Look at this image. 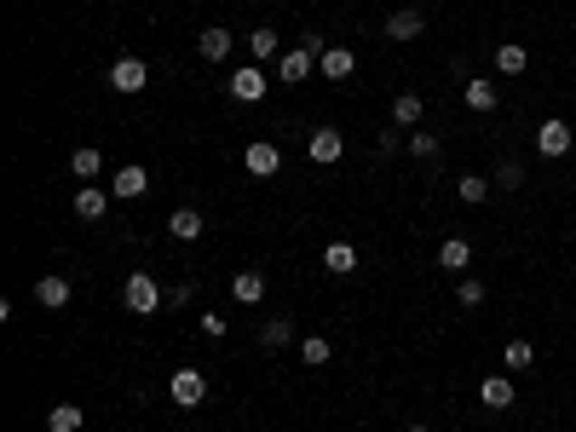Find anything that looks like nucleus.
Masks as SVG:
<instances>
[{"instance_id":"obj_1","label":"nucleus","mask_w":576,"mask_h":432,"mask_svg":"<svg viewBox=\"0 0 576 432\" xmlns=\"http://www.w3.org/2000/svg\"><path fill=\"white\" fill-rule=\"evenodd\" d=\"M323 52H329V41H323V35H306L294 52H283V64H277V81H306L311 64H317Z\"/></svg>"},{"instance_id":"obj_2","label":"nucleus","mask_w":576,"mask_h":432,"mask_svg":"<svg viewBox=\"0 0 576 432\" xmlns=\"http://www.w3.org/2000/svg\"><path fill=\"white\" fill-rule=\"evenodd\" d=\"M121 300H127V312H133V317H156V312H162V288H156V277H150V271H133V277H127V288H121Z\"/></svg>"},{"instance_id":"obj_3","label":"nucleus","mask_w":576,"mask_h":432,"mask_svg":"<svg viewBox=\"0 0 576 432\" xmlns=\"http://www.w3.org/2000/svg\"><path fill=\"white\" fill-rule=\"evenodd\" d=\"M110 87L121 92V99H133V92H145L150 87V64H145V58H116V64H110Z\"/></svg>"},{"instance_id":"obj_4","label":"nucleus","mask_w":576,"mask_h":432,"mask_svg":"<svg viewBox=\"0 0 576 432\" xmlns=\"http://www.w3.org/2000/svg\"><path fill=\"white\" fill-rule=\"evenodd\" d=\"M167 392H174V409H202V398H208V380H202V369H174Z\"/></svg>"},{"instance_id":"obj_5","label":"nucleus","mask_w":576,"mask_h":432,"mask_svg":"<svg viewBox=\"0 0 576 432\" xmlns=\"http://www.w3.org/2000/svg\"><path fill=\"white\" fill-rule=\"evenodd\" d=\"M571 145H576L571 121H542V127H536V150H542V156H548V162L571 156Z\"/></svg>"},{"instance_id":"obj_6","label":"nucleus","mask_w":576,"mask_h":432,"mask_svg":"<svg viewBox=\"0 0 576 432\" xmlns=\"http://www.w3.org/2000/svg\"><path fill=\"white\" fill-rule=\"evenodd\" d=\"M145 191H150V174L138 162H127V167H116V174H110V196H116V202H138Z\"/></svg>"},{"instance_id":"obj_7","label":"nucleus","mask_w":576,"mask_h":432,"mask_svg":"<svg viewBox=\"0 0 576 432\" xmlns=\"http://www.w3.org/2000/svg\"><path fill=\"white\" fill-rule=\"evenodd\" d=\"M242 167H248V174H254V179H271L277 167H283V150H277L271 138H254V145L242 150Z\"/></svg>"},{"instance_id":"obj_8","label":"nucleus","mask_w":576,"mask_h":432,"mask_svg":"<svg viewBox=\"0 0 576 432\" xmlns=\"http://www.w3.org/2000/svg\"><path fill=\"white\" fill-rule=\"evenodd\" d=\"M231 99L260 104V99H266V70H260V64H242L237 75H231Z\"/></svg>"},{"instance_id":"obj_9","label":"nucleus","mask_w":576,"mask_h":432,"mask_svg":"<svg viewBox=\"0 0 576 432\" xmlns=\"http://www.w3.org/2000/svg\"><path fill=\"white\" fill-rule=\"evenodd\" d=\"M386 35H392V41H421V35H427V12L398 6L392 18H386Z\"/></svg>"},{"instance_id":"obj_10","label":"nucleus","mask_w":576,"mask_h":432,"mask_svg":"<svg viewBox=\"0 0 576 432\" xmlns=\"http://www.w3.org/2000/svg\"><path fill=\"white\" fill-rule=\"evenodd\" d=\"M306 150H311V162H323V167H329V162H340V156H346V138H340V127H317Z\"/></svg>"},{"instance_id":"obj_11","label":"nucleus","mask_w":576,"mask_h":432,"mask_svg":"<svg viewBox=\"0 0 576 432\" xmlns=\"http://www.w3.org/2000/svg\"><path fill=\"white\" fill-rule=\"evenodd\" d=\"M317 70H323V81H352L357 52H352V46H329V52L317 58Z\"/></svg>"},{"instance_id":"obj_12","label":"nucleus","mask_w":576,"mask_h":432,"mask_svg":"<svg viewBox=\"0 0 576 432\" xmlns=\"http://www.w3.org/2000/svg\"><path fill=\"white\" fill-rule=\"evenodd\" d=\"M202 230H208V220H202L196 208H174V213H167V237H174V242H196Z\"/></svg>"},{"instance_id":"obj_13","label":"nucleus","mask_w":576,"mask_h":432,"mask_svg":"<svg viewBox=\"0 0 576 432\" xmlns=\"http://www.w3.org/2000/svg\"><path fill=\"white\" fill-rule=\"evenodd\" d=\"M104 213H110V191H99V184H81V191H75V220H104Z\"/></svg>"},{"instance_id":"obj_14","label":"nucleus","mask_w":576,"mask_h":432,"mask_svg":"<svg viewBox=\"0 0 576 432\" xmlns=\"http://www.w3.org/2000/svg\"><path fill=\"white\" fill-rule=\"evenodd\" d=\"M439 266H444L449 277H461L467 266H473V242H467V237H444V242H439Z\"/></svg>"},{"instance_id":"obj_15","label":"nucleus","mask_w":576,"mask_h":432,"mask_svg":"<svg viewBox=\"0 0 576 432\" xmlns=\"http://www.w3.org/2000/svg\"><path fill=\"white\" fill-rule=\"evenodd\" d=\"M513 398H519V392H513L507 375H485V380H478V404H485V409H513Z\"/></svg>"},{"instance_id":"obj_16","label":"nucleus","mask_w":576,"mask_h":432,"mask_svg":"<svg viewBox=\"0 0 576 432\" xmlns=\"http://www.w3.org/2000/svg\"><path fill=\"white\" fill-rule=\"evenodd\" d=\"M231 295H237L242 305H260V300H266V271H260V266L237 271V277H231Z\"/></svg>"},{"instance_id":"obj_17","label":"nucleus","mask_w":576,"mask_h":432,"mask_svg":"<svg viewBox=\"0 0 576 432\" xmlns=\"http://www.w3.org/2000/svg\"><path fill=\"white\" fill-rule=\"evenodd\" d=\"M70 295H75V288H70V277H41V283H35V300L46 305V312H64V305H70Z\"/></svg>"},{"instance_id":"obj_18","label":"nucleus","mask_w":576,"mask_h":432,"mask_svg":"<svg viewBox=\"0 0 576 432\" xmlns=\"http://www.w3.org/2000/svg\"><path fill=\"white\" fill-rule=\"evenodd\" d=\"M231 46H237V41H231V29H220V23L196 35V52L208 58V64H225V58H231Z\"/></svg>"},{"instance_id":"obj_19","label":"nucleus","mask_w":576,"mask_h":432,"mask_svg":"<svg viewBox=\"0 0 576 432\" xmlns=\"http://www.w3.org/2000/svg\"><path fill=\"white\" fill-rule=\"evenodd\" d=\"M421 116H427V99H421V92H398V99H392V127H415Z\"/></svg>"},{"instance_id":"obj_20","label":"nucleus","mask_w":576,"mask_h":432,"mask_svg":"<svg viewBox=\"0 0 576 432\" xmlns=\"http://www.w3.org/2000/svg\"><path fill=\"white\" fill-rule=\"evenodd\" d=\"M323 271L352 277L357 271V249H352V242H329V249H323Z\"/></svg>"},{"instance_id":"obj_21","label":"nucleus","mask_w":576,"mask_h":432,"mask_svg":"<svg viewBox=\"0 0 576 432\" xmlns=\"http://www.w3.org/2000/svg\"><path fill=\"white\" fill-rule=\"evenodd\" d=\"M496 70H502V75H524V70H531V52H524L519 41H502V46H496Z\"/></svg>"},{"instance_id":"obj_22","label":"nucleus","mask_w":576,"mask_h":432,"mask_svg":"<svg viewBox=\"0 0 576 432\" xmlns=\"http://www.w3.org/2000/svg\"><path fill=\"white\" fill-rule=\"evenodd\" d=\"M294 341V323L288 317H266V323H260V346H266V352H283Z\"/></svg>"},{"instance_id":"obj_23","label":"nucleus","mask_w":576,"mask_h":432,"mask_svg":"<svg viewBox=\"0 0 576 432\" xmlns=\"http://www.w3.org/2000/svg\"><path fill=\"white\" fill-rule=\"evenodd\" d=\"M81 421H87L81 404H52L46 409V432H81Z\"/></svg>"},{"instance_id":"obj_24","label":"nucleus","mask_w":576,"mask_h":432,"mask_svg":"<svg viewBox=\"0 0 576 432\" xmlns=\"http://www.w3.org/2000/svg\"><path fill=\"white\" fill-rule=\"evenodd\" d=\"M248 52H254V64H266V58H277V52H283V35H277V29H266V23H260L254 35H248Z\"/></svg>"},{"instance_id":"obj_25","label":"nucleus","mask_w":576,"mask_h":432,"mask_svg":"<svg viewBox=\"0 0 576 432\" xmlns=\"http://www.w3.org/2000/svg\"><path fill=\"white\" fill-rule=\"evenodd\" d=\"M461 99H467V110L490 116V110H496V81H467V87H461Z\"/></svg>"},{"instance_id":"obj_26","label":"nucleus","mask_w":576,"mask_h":432,"mask_svg":"<svg viewBox=\"0 0 576 432\" xmlns=\"http://www.w3.org/2000/svg\"><path fill=\"white\" fill-rule=\"evenodd\" d=\"M99 167H104V156H99V150H92V145H81V150H75V156H70V174L81 179V184H92V179H99Z\"/></svg>"},{"instance_id":"obj_27","label":"nucleus","mask_w":576,"mask_h":432,"mask_svg":"<svg viewBox=\"0 0 576 432\" xmlns=\"http://www.w3.org/2000/svg\"><path fill=\"white\" fill-rule=\"evenodd\" d=\"M502 363L513 369V375H524V369H536V346H531V341H507Z\"/></svg>"},{"instance_id":"obj_28","label":"nucleus","mask_w":576,"mask_h":432,"mask_svg":"<svg viewBox=\"0 0 576 432\" xmlns=\"http://www.w3.org/2000/svg\"><path fill=\"white\" fill-rule=\"evenodd\" d=\"M456 196H461V202H473V208H478V202L490 196V179H485V174H461V179H456Z\"/></svg>"},{"instance_id":"obj_29","label":"nucleus","mask_w":576,"mask_h":432,"mask_svg":"<svg viewBox=\"0 0 576 432\" xmlns=\"http://www.w3.org/2000/svg\"><path fill=\"white\" fill-rule=\"evenodd\" d=\"M456 300H461V312H478V305L490 300V288L478 283V277H461V288H456Z\"/></svg>"},{"instance_id":"obj_30","label":"nucleus","mask_w":576,"mask_h":432,"mask_svg":"<svg viewBox=\"0 0 576 432\" xmlns=\"http://www.w3.org/2000/svg\"><path fill=\"white\" fill-rule=\"evenodd\" d=\"M300 358H306L311 369H323V363H329V358H335V346H329V341H323V334H306V341H300Z\"/></svg>"},{"instance_id":"obj_31","label":"nucleus","mask_w":576,"mask_h":432,"mask_svg":"<svg viewBox=\"0 0 576 432\" xmlns=\"http://www.w3.org/2000/svg\"><path fill=\"white\" fill-rule=\"evenodd\" d=\"M410 156L432 162V156H439V133H410Z\"/></svg>"},{"instance_id":"obj_32","label":"nucleus","mask_w":576,"mask_h":432,"mask_svg":"<svg viewBox=\"0 0 576 432\" xmlns=\"http://www.w3.org/2000/svg\"><path fill=\"white\" fill-rule=\"evenodd\" d=\"M496 184H502V191H519V184H524V167H519V162H502V167H496Z\"/></svg>"},{"instance_id":"obj_33","label":"nucleus","mask_w":576,"mask_h":432,"mask_svg":"<svg viewBox=\"0 0 576 432\" xmlns=\"http://www.w3.org/2000/svg\"><path fill=\"white\" fill-rule=\"evenodd\" d=\"M202 334H208V341H225V334H231V323H225L220 312H202Z\"/></svg>"},{"instance_id":"obj_34","label":"nucleus","mask_w":576,"mask_h":432,"mask_svg":"<svg viewBox=\"0 0 576 432\" xmlns=\"http://www.w3.org/2000/svg\"><path fill=\"white\" fill-rule=\"evenodd\" d=\"M410 432H427V427H410Z\"/></svg>"}]
</instances>
